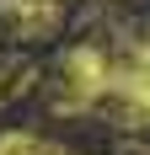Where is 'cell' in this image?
I'll return each instance as SVG.
<instances>
[{
    "mask_svg": "<svg viewBox=\"0 0 150 155\" xmlns=\"http://www.w3.org/2000/svg\"><path fill=\"white\" fill-rule=\"evenodd\" d=\"M0 155H75V150L43 139V134H27V128H5L0 134Z\"/></svg>",
    "mask_w": 150,
    "mask_h": 155,
    "instance_id": "4",
    "label": "cell"
},
{
    "mask_svg": "<svg viewBox=\"0 0 150 155\" xmlns=\"http://www.w3.org/2000/svg\"><path fill=\"white\" fill-rule=\"evenodd\" d=\"M113 96H123L134 118H150V43H134L123 59H113Z\"/></svg>",
    "mask_w": 150,
    "mask_h": 155,
    "instance_id": "2",
    "label": "cell"
},
{
    "mask_svg": "<svg viewBox=\"0 0 150 155\" xmlns=\"http://www.w3.org/2000/svg\"><path fill=\"white\" fill-rule=\"evenodd\" d=\"M113 91V59L102 48H70L64 54V80H59V107H80Z\"/></svg>",
    "mask_w": 150,
    "mask_h": 155,
    "instance_id": "1",
    "label": "cell"
},
{
    "mask_svg": "<svg viewBox=\"0 0 150 155\" xmlns=\"http://www.w3.org/2000/svg\"><path fill=\"white\" fill-rule=\"evenodd\" d=\"M0 16H5L11 32H22V38H43V32H54V21H59V0H0Z\"/></svg>",
    "mask_w": 150,
    "mask_h": 155,
    "instance_id": "3",
    "label": "cell"
}]
</instances>
